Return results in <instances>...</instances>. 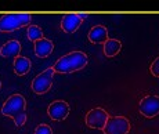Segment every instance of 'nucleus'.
I'll return each mask as SVG.
<instances>
[{
	"mask_svg": "<svg viewBox=\"0 0 159 134\" xmlns=\"http://www.w3.org/2000/svg\"><path fill=\"white\" fill-rule=\"evenodd\" d=\"M89 58L82 51H72L65 56H62L61 58L54 64L53 69L56 74H72V72L80 71L87 65Z\"/></svg>",
	"mask_w": 159,
	"mask_h": 134,
	"instance_id": "f257e3e1",
	"label": "nucleus"
},
{
	"mask_svg": "<svg viewBox=\"0 0 159 134\" xmlns=\"http://www.w3.org/2000/svg\"><path fill=\"white\" fill-rule=\"evenodd\" d=\"M32 15L28 13H11L0 17V32H13L29 25Z\"/></svg>",
	"mask_w": 159,
	"mask_h": 134,
	"instance_id": "f03ea898",
	"label": "nucleus"
},
{
	"mask_svg": "<svg viewBox=\"0 0 159 134\" xmlns=\"http://www.w3.org/2000/svg\"><path fill=\"white\" fill-rule=\"evenodd\" d=\"M26 108V101L21 94H13L11 97H8L7 101L3 104L2 106V114L4 116H10L14 118L18 114H22L25 112Z\"/></svg>",
	"mask_w": 159,
	"mask_h": 134,
	"instance_id": "7ed1b4c3",
	"label": "nucleus"
},
{
	"mask_svg": "<svg viewBox=\"0 0 159 134\" xmlns=\"http://www.w3.org/2000/svg\"><path fill=\"white\" fill-rule=\"evenodd\" d=\"M54 69L53 68H47L46 71H43L42 74H39L35 79L32 80V90L36 94H44L51 89L53 84V76H54Z\"/></svg>",
	"mask_w": 159,
	"mask_h": 134,
	"instance_id": "20e7f679",
	"label": "nucleus"
},
{
	"mask_svg": "<svg viewBox=\"0 0 159 134\" xmlns=\"http://www.w3.org/2000/svg\"><path fill=\"white\" fill-rule=\"evenodd\" d=\"M102 132L104 134H127L130 132V122L125 116H109Z\"/></svg>",
	"mask_w": 159,
	"mask_h": 134,
	"instance_id": "39448f33",
	"label": "nucleus"
},
{
	"mask_svg": "<svg viewBox=\"0 0 159 134\" xmlns=\"http://www.w3.org/2000/svg\"><path fill=\"white\" fill-rule=\"evenodd\" d=\"M109 119V115L105 109L102 108H94L87 112L86 115V124L91 129L104 130L107 122Z\"/></svg>",
	"mask_w": 159,
	"mask_h": 134,
	"instance_id": "423d86ee",
	"label": "nucleus"
},
{
	"mask_svg": "<svg viewBox=\"0 0 159 134\" xmlns=\"http://www.w3.org/2000/svg\"><path fill=\"white\" fill-rule=\"evenodd\" d=\"M139 111L145 118H155L159 115V97L158 96H145L140 101Z\"/></svg>",
	"mask_w": 159,
	"mask_h": 134,
	"instance_id": "0eeeda50",
	"label": "nucleus"
},
{
	"mask_svg": "<svg viewBox=\"0 0 159 134\" xmlns=\"http://www.w3.org/2000/svg\"><path fill=\"white\" fill-rule=\"evenodd\" d=\"M47 115L50 119H53L56 122L65 120L69 115V105L65 101H62V100H57V101L51 102L48 105Z\"/></svg>",
	"mask_w": 159,
	"mask_h": 134,
	"instance_id": "6e6552de",
	"label": "nucleus"
},
{
	"mask_svg": "<svg viewBox=\"0 0 159 134\" xmlns=\"http://www.w3.org/2000/svg\"><path fill=\"white\" fill-rule=\"evenodd\" d=\"M82 25V20L78 17L76 13L65 14L61 21V29L65 33H73L79 29V26Z\"/></svg>",
	"mask_w": 159,
	"mask_h": 134,
	"instance_id": "1a4fd4ad",
	"label": "nucleus"
},
{
	"mask_svg": "<svg viewBox=\"0 0 159 134\" xmlns=\"http://www.w3.org/2000/svg\"><path fill=\"white\" fill-rule=\"evenodd\" d=\"M87 38L94 44H104L108 40V29L104 25H96L90 29Z\"/></svg>",
	"mask_w": 159,
	"mask_h": 134,
	"instance_id": "9d476101",
	"label": "nucleus"
},
{
	"mask_svg": "<svg viewBox=\"0 0 159 134\" xmlns=\"http://www.w3.org/2000/svg\"><path fill=\"white\" fill-rule=\"evenodd\" d=\"M21 51V43L18 40H10L0 48V56L4 58H17Z\"/></svg>",
	"mask_w": 159,
	"mask_h": 134,
	"instance_id": "9b49d317",
	"label": "nucleus"
},
{
	"mask_svg": "<svg viewBox=\"0 0 159 134\" xmlns=\"http://www.w3.org/2000/svg\"><path fill=\"white\" fill-rule=\"evenodd\" d=\"M54 50V44L48 39H42V40L35 42V54L39 58H46L48 57Z\"/></svg>",
	"mask_w": 159,
	"mask_h": 134,
	"instance_id": "f8f14e48",
	"label": "nucleus"
},
{
	"mask_svg": "<svg viewBox=\"0 0 159 134\" xmlns=\"http://www.w3.org/2000/svg\"><path fill=\"white\" fill-rule=\"evenodd\" d=\"M30 66H32V64H30V60L26 58V57L18 56L17 58L14 60V72L18 76L26 75L30 71Z\"/></svg>",
	"mask_w": 159,
	"mask_h": 134,
	"instance_id": "ddd939ff",
	"label": "nucleus"
},
{
	"mask_svg": "<svg viewBox=\"0 0 159 134\" xmlns=\"http://www.w3.org/2000/svg\"><path fill=\"white\" fill-rule=\"evenodd\" d=\"M122 50V43L116 39H108L104 43V54L107 57H115Z\"/></svg>",
	"mask_w": 159,
	"mask_h": 134,
	"instance_id": "4468645a",
	"label": "nucleus"
},
{
	"mask_svg": "<svg viewBox=\"0 0 159 134\" xmlns=\"http://www.w3.org/2000/svg\"><path fill=\"white\" fill-rule=\"evenodd\" d=\"M26 35H28V39L30 42H38V40H42L43 39V30L39 28L38 25H30L28 28V32H26Z\"/></svg>",
	"mask_w": 159,
	"mask_h": 134,
	"instance_id": "2eb2a0df",
	"label": "nucleus"
},
{
	"mask_svg": "<svg viewBox=\"0 0 159 134\" xmlns=\"http://www.w3.org/2000/svg\"><path fill=\"white\" fill-rule=\"evenodd\" d=\"M13 120H14V123H15V126H17V127L24 126V124H25V122H26V114H25V112L18 114L17 116L13 118Z\"/></svg>",
	"mask_w": 159,
	"mask_h": 134,
	"instance_id": "dca6fc26",
	"label": "nucleus"
},
{
	"mask_svg": "<svg viewBox=\"0 0 159 134\" xmlns=\"http://www.w3.org/2000/svg\"><path fill=\"white\" fill-rule=\"evenodd\" d=\"M35 134H53V130L47 124H39L35 130Z\"/></svg>",
	"mask_w": 159,
	"mask_h": 134,
	"instance_id": "f3484780",
	"label": "nucleus"
},
{
	"mask_svg": "<svg viewBox=\"0 0 159 134\" xmlns=\"http://www.w3.org/2000/svg\"><path fill=\"white\" fill-rule=\"evenodd\" d=\"M149 71H151V74L155 76V78H159V57L158 58L154 60V62L151 64V66H149Z\"/></svg>",
	"mask_w": 159,
	"mask_h": 134,
	"instance_id": "a211bd4d",
	"label": "nucleus"
},
{
	"mask_svg": "<svg viewBox=\"0 0 159 134\" xmlns=\"http://www.w3.org/2000/svg\"><path fill=\"white\" fill-rule=\"evenodd\" d=\"M76 14H78V17H79V18H80V20H82V21H83V20H84V18H86V17H87V15H89L87 13H76Z\"/></svg>",
	"mask_w": 159,
	"mask_h": 134,
	"instance_id": "6ab92c4d",
	"label": "nucleus"
},
{
	"mask_svg": "<svg viewBox=\"0 0 159 134\" xmlns=\"http://www.w3.org/2000/svg\"><path fill=\"white\" fill-rule=\"evenodd\" d=\"M0 89H2V80H0Z\"/></svg>",
	"mask_w": 159,
	"mask_h": 134,
	"instance_id": "aec40b11",
	"label": "nucleus"
}]
</instances>
